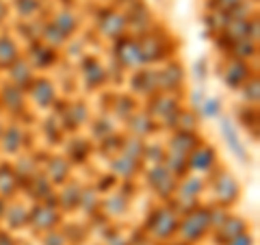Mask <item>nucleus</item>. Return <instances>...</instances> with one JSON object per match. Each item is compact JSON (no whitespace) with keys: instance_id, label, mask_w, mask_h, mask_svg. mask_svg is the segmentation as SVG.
Wrapping results in <instances>:
<instances>
[{"instance_id":"20","label":"nucleus","mask_w":260,"mask_h":245,"mask_svg":"<svg viewBox=\"0 0 260 245\" xmlns=\"http://www.w3.org/2000/svg\"><path fill=\"white\" fill-rule=\"evenodd\" d=\"M52 24L63 33L65 37H68V35H72V33H74V30L80 26V20H78V15H76V13H72V11H68V9H63V11H59V13L54 15Z\"/></svg>"},{"instance_id":"26","label":"nucleus","mask_w":260,"mask_h":245,"mask_svg":"<svg viewBox=\"0 0 260 245\" xmlns=\"http://www.w3.org/2000/svg\"><path fill=\"white\" fill-rule=\"evenodd\" d=\"M200 113L208 119L219 117V113H221V102H219L217 98H208V100H204L200 104Z\"/></svg>"},{"instance_id":"5","label":"nucleus","mask_w":260,"mask_h":245,"mask_svg":"<svg viewBox=\"0 0 260 245\" xmlns=\"http://www.w3.org/2000/svg\"><path fill=\"white\" fill-rule=\"evenodd\" d=\"M217 165V152L206 143H200L189 154V171H200V174H208L210 169Z\"/></svg>"},{"instance_id":"10","label":"nucleus","mask_w":260,"mask_h":245,"mask_svg":"<svg viewBox=\"0 0 260 245\" xmlns=\"http://www.w3.org/2000/svg\"><path fill=\"white\" fill-rule=\"evenodd\" d=\"M150 228L158 236H169L178 228V217L174 215L172 208H165V206L156 208V213H154L152 222H150Z\"/></svg>"},{"instance_id":"30","label":"nucleus","mask_w":260,"mask_h":245,"mask_svg":"<svg viewBox=\"0 0 260 245\" xmlns=\"http://www.w3.org/2000/svg\"><path fill=\"white\" fill-rule=\"evenodd\" d=\"M72 115H74V124H83V121L89 117V113H87V107H85V104L83 102H80V104H72Z\"/></svg>"},{"instance_id":"14","label":"nucleus","mask_w":260,"mask_h":245,"mask_svg":"<svg viewBox=\"0 0 260 245\" xmlns=\"http://www.w3.org/2000/svg\"><path fill=\"white\" fill-rule=\"evenodd\" d=\"M20 59V48L11 35H0V68H11Z\"/></svg>"},{"instance_id":"16","label":"nucleus","mask_w":260,"mask_h":245,"mask_svg":"<svg viewBox=\"0 0 260 245\" xmlns=\"http://www.w3.org/2000/svg\"><path fill=\"white\" fill-rule=\"evenodd\" d=\"M0 141H3V150L7 154H15L24 145V130L20 126L11 124L9 128L3 130V135H0Z\"/></svg>"},{"instance_id":"7","label":"nucleus","mask_w":260,"mask_h":245,"mask_svg":"<svg viewBox=\"0 0 260 245\" xmlns=\"http://www.w3.org/2000/svg\"><path fill=\"white\" fill-rule=\"evenodd\" d=\"M126 18L121 13L117 11H107L102 15L100 20H98V28H100V33L104 37H109V39H119L121 35H124V30H126Z\"/></svg>"},{"instance_id":"31","label":"nucleus","mask_w":260,"mask_h":245,"mask_svg":"<svg viewBox=\"0 0 260 245\" xmlns=\"http://www.w3.org/2000/svg\"><path fill=\"white\" fill-rule=\"evenodd\" d=\"M3 130H5V128H3V124H0V135H3Z\"/></svg>"},{"instance_id":"9","label":"nucleus","mask_w":260,"mask_h":245,"mask_svg":"<svg viewBox=\"0 0 260 245\" xmlns=\"http://www.w3.org/2000/svg\"><path fill=\"white\" fill-rule=\"evenodd\" d=\"M249 78H251V70H249V65H247L245 61H241V59H232L230 63H228V70L223 72V80H225V85H228V87H232V89L243 87Z\"/></svg>"},{"instance_id":"4","label":"nucleus","mask_w":260,"mask_h":245,"mask_svg":"<svg viewBox=\"0 0 260 245\" xmlns=\"http://www.w3.org/2000/svg\"><path fill=\"white\" fill-rule=\"evenodd\" d=\"M213 191H215V200L221 204V206H230V204H234L239 200L241 187H239L237 180H234V176H230L228 171H223V174H219L215 178Z\"/></svg>"},{"instance_id":"13","label":"nucleus","mask_w":260,"mask_h":245,"mask_svg":"<svg viewBox=\"0 0 260 245\" xmlns=\"http://www.w3.org/2000/svg\"><path fill=\"white\" fill-rule=\"evenodd\" d=\"M221 135L225 137V141H228V145H230V150L237 154V157L245 163L247 161V150H245V145L241 143V139H239V135H237V130H234V124L228 117H221Z\"/></svg>"},{"instance_id":"1","label":"nucleus","mask_w":260,"mask_h":245,"mask_svg":"<svg viewBox=\"0 0 260 245\" xmlns=\"http://www.w3.org/2000/svg\"><path fill=\"white\" fill-rule=\"evenodd\" d=\"M210 228V219H208V208H200L193 206L191 210H186V215L180 224V232L186 239H200L202 234Z\"/></svg>"},{"instance_id":"3","label":"nucleus","mask_w":260,"mask_h":245,"mask_svg":"<svg viewBox=\"0 0 260 245\" xmlns=\"http://www.w3.org/2000/svg\"><path fill=\"white\" fill-rule=\"evenodd\" d=\"M202 189H204V180H202L200 176H186L174 191L176 193V202L180 204L184 210H191L193 206H198Z\"/></svg>"},{"instance_id":"2","label":"nucleus","mask_w":260,"mask_h":245,"mask_svg":"<svg viewBox=\"0 0 260 245\" xmlns=\"http://www.w3.org/2000/svg\"><path fill=\"white\" fill-rule=\"evenodd\" d=\"M148 182L154 191H156L160 198H169L174 195L176 187H178V180L176 176L165 167V163H158V165H152L150 171H148Z\"/></svg>"},{"instance_id":"29","label":"nucleus","mask_w":260,"mask_h":245,"mask_svg":"<svg viewBox=\"0 0 260 245\" xmlns=\"http://www.w3.org/2000/svg\"><path fill=\"white\" fill-rule=\"evenodd\" d=\"M243 96H245V100L249 102V104H258V78L254 76V78H249L247 83H245V89H243Z\"/></svg>"},{"instance_id":"27","label":"nucleus","mask_w":260,"mask_h":245,"mask_svg":"<svg viewBox=\"0 0 260 245\" xmlns=\"http://www.w3.org/2000/svg\"><path fill=\"white\" fill-rule=\"evenodd\" d=\"M148 161H152L154 165H158V163L165 161V148L162 145H143V154Z\"/></svg>"},{"instance_id":"15","label":"nucleus","mask_w":260,"mask_h":245,"mask_svg":"<svg viewBox=\"0 0 260 245\" xmlns=\"http://www.w3.org/2000/svg\"><path fill=\"white\" fill-rule=\"evenodd\" d=\"M0 102L7 104V109L13 111V113L24 111V89L7 83L3 87V91H0Z\"/></svg>"},{"instance_id":"25","label":"nucleus","mask_w":260,"mask_h":245,"mask_svg":"<svg viewBox=\"0 0 260 245\" xmlns=\"http://www.w3.org/2000/svg\"><path fill=\"white\" fill-rule=\"evenodd\" d=\"M128 206V198L124 193H113L111 198L104 200V208L109 210V213H124Z\"/></svg>"},{"instance_id":"12","label":"nucleus","mask_w":260,"mask_h":245,"mask_svg":"<svg viewBox=\"0 0 260 245\" xmlns=\"http://www.w3.org/2000/svg\"><path fill=\"white\" fill-rule=\"evenodd\" d=\"M9 76H11V85L24 89V91H26V89L30 87V83L35 80V76H32L30 63H28L26 59H22V56L9 68Z\"/></svg>"},{"instance_id":"17","label":"nucleus","mask_w":260,"mask_h":245,"mask_svg":"<svg viewBox=\"0 0 260 245\" xmlns=\"http://www.w3.org/2000/svg\"><path fill=\"white\" fill-rule=\"evenodd\" d=\"M70 176V163L65 161L63 157H52L50 163H48V169H46V178L54 185H63Z\"/></svg>"},{"instance_id":"6","label":"nucleus","mask_w":260,"mask_h":245,"mask_svg":"<svg viewBox=\"0 0 260 245\" xmlns=\"http://www.w3.org/2000/svg\"><path fill=\"white\" fill-rule=\"evenodd\" d=\"M184 83V70L180 68L178 63H167L160 72H156V85H158V91H176L178 87Z\"/></svg>"},{"instance_id":"19","label":"nucleus","mask_w":260,"mask_h":245,"mask_svg":"<svg viewBox=\"0 0 260 245\" xmlns=\"http://www.w3.org/2000/svg\"><path fill=\"white\" fill-rule=\"evenodd\" d=\"M111 169H113V174L119 178H133L137 171H139V161L121 154V157H115L111 161Z\"/></svg>"},{"instance_id":"24","label":"nucleus","mask_w":260,"mask_h":245,"mask_svg":"<svg viewBox=\"0 0 260 245\" xmlns=\"http://www.w3.org/2000/svg\"><path fill=\"white\" fill-rule=\"evenodd\" d=\"M15 9L22 18H32L42 9V0H15Z\"/></svg>"},{"instance_id":"11","label":"nucleus","mask_w":260,"mask_h":245,"mask_svg":"<svg viewBox=\"0 0 260 245\" xmlns=\"http://www.w3.org/2000/svg\"><path fill=\"white\" fill-rule=\"evenodd\" d=\"M117 59L126 65V68H137L141 65V52H139V42L137 39H119L117 44Z\"/></svg>"},{"instance_id":"23","label":"nucleus","mask_w":260,"mask_h":245,"mask_svg":"<svg viewBox=\"0 0 260 245\" xmlns=\"http://www.w3.org/2000/svg\"><path fill=\"white\" fill-rule=\"evenodd\" d=\"M232 52H234V59H247V56H256L258 48L254 42H249V39H239V42L232 44Z\"/></svg>"},{"instance_id":"18","label":"nucleus","mask_w":260,"mask_h":245,"mask_svg":"<svg viewBox=\"0 0 260 245\" xmlns=\"http://www.w3.org/2000/svg\"><path fill=\"white\" fill-rule=\"evenodd\" d=\"M156 72L154 70H141L133 76V91L137 94H152L156 91Z\"/></svg>"},{"instance_id":"8","label":"nucleus","mask_w":260,"mask_h":245,"mask_svg":"<svg viewBox=\"0 0 260 245\" xmlns=\"http://www.w3.org/2000/svg\"><path fill=\"white\" fill-rule=\"evenodd\" d=\"M28 96L32 98V102L37 104L39 109H48L50 104L54 102V98H56V91H54V87L50 80H46V78H35L30 83L28 87Z\"/></svg>"},{"instance_id":"21","label":"nucleus","mask_w":260,"mask_h":245,"mask_svg":"<svg viewBox=\"0 0 260 245\" xmlns=\"http://www.w3.org/2000/svg\"><path fill=\"white\" fill-rule=\"evenodd\" d=\"M145 121H152V117L148 115V113H135V115H128V128L133 130V133L137 135V137H145V135H150L154 128H148V126H143Z\"/></svg>"},{"instance_id":"22","label":"nucleus","mask_w":260,"mask_h":245,"mask_svg":"<svg viewBox=\"0 0 260 245\" xmlns=\"http://www.w3.org/2000/svg\"><path fill=\"white\" fill-rule=\"evenodd\" d=\"M42 44H46V46H54V48H59V46H63L65 44V35L54 26V24L50 22V24H46L44 26V30H42Z\"/></svg>"},{"instance_id":"28","label":"nucleus","mask_w":260,"mask_h":245,"mask_svg":"<svg viewBox=\"0 0 260 245\" xmlns=\"http://www.w3.org/2000/svg\"><path fill=\"white\" fill-rule=\"evenodd\" d=\"M210 9L217 11V13H225V15H230L237 7L243 3V0H210Z\"/></svg>"}]
</instances>
